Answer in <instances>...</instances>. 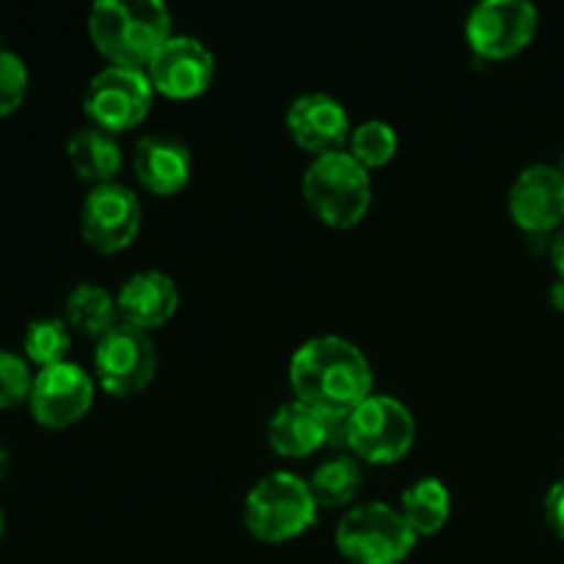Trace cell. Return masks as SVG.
<instances>
[{
	"label": "cell",
	"instance_id": "obj_20",
	"mask_svg": "<svg viewBox=\"0 0 564 564\" xmlns=\"http://www.w3.org/2000/svg\"><path fill=\"white\" fill-rule=\"evenodd\" d=\"M64 314L66 325L72 330L94 336V339H99L113 325L121 323L116 295H110L102 284H94V281H83V284L72 286V292L66 295Z\"/></svg>",
	"mask_w": 564,
	"mask_h": 564
},
{
	"label": "cell",
	"instance_id": "obj_2",
	"mask_svg": "<svg viewBox=\"0 0 564 564\" xmlns=\"http://www.w3.org/2000/svg\"><path fill=\"white\" fill-rule=\"evenodd\" d=\"M171 11L160 0H99L88 11V36L113 66L147 69L174 36Z\"/></svg>",
	"mask_w": 564,
	"mask_h": 564
},
{
	"label": "cell",
	"instance_id": "obj_25",
	"mask_svg": "<svg viewBox=\"0 0 564 564\" xmlns=\"http://www.w3.org/2000/svg\"><path fill=\"white\" fill-rule=\"evenodd\" d=\"M33 375L25 358L0 350V408H14L31 397Z\"/></svg>",
	"mask_w": 564,
	"mask_h": 564
},
{
	"label": "cell",
	"instance_id": "obj_10",
	"mask_svg": "<svg viewBox=\"0 0 564 564\" xmlns=\"http://www.w3.org/2000/svg\"><path fill=\"white\" fill-rule=\"evenodd\" d=\"M141 202L121 182H108L88 191L80 209L83 240L99 253H119L135 242L141 231Z\"/></svg>",
	"mask_w": 564,
	"mask_h": 564
},
{
	"label": "cell",
	"instance_id": "obj_21",
	"mask_svg": "<svg viewBox=\"0 0 564 564\" xmlns=\"http://www.w3.org/2000/svg\"><path fill=\"white\" fill-rule=\"evenodd\" d=\"M364 482L361 466L352 455H336L328 457L325 463H319L314 468L312 479V494L317 499L319 510L328 507V510H339V507H347L358 496Z\"/></svg>",
	"mask_w": 564,
	"mask_h": 564
},
{
	"label": "cell",
	"instance_id": "obj_12",
	"mask_svg": "<svg viewBox=\"0 0 564 564\" xmlns=\"http://www.w3.org/2000/svg\"><path fill=\"white\" fill-rule=\"evenodd\" d=\"M215 55L202 39L174 33L163 47L149 61L147 75L152 80L154 94L169 99L202 97L215 80Z\"/></svg>",
	"mask_w": 564,
	"mask_h": 564
},
{
	"label": "cell",
	"instance_id": "obj_17",
	"mask_svg": "<svg viewBox=\"0 0 564 564\" xmlns=\"http://www.w3.org/2000/svg\"><path fill=\"white\" fill-rule=\"evenodd\" d=\"M268 444L281 457H308L334 438V419L323 416L301 400L284 402L268 419Z\"/></svg>",
	"mask_w": 564,
	"mask_h": 564
},
{
	"label": "cell",
	"instance_id": "obj_11",
	"mask_svg": "<svg viewBox=\"0 0 564 564\" xmlns=\"http://www.w3.org/2000/svg\"><path fill=\"white\" fill-rule=\"evenodd\" d=\"M94 378L75 361L39 369L31 386V413L42 427L66 430L86 419L94 405Z\"/></svg>",
	"mask_w": 564,
	"mask_h": 564
},
{
	"label": "cell",
	"instance_id": "obj_5",
	"mask_svg": "<svg viewBox=\"0 0 564 564\" xmlns=\"http://www.w3.org/2000/svg\"><path fill=\"white\" fill-rule=\"evenodd\" d=\"M336 551L350 564H400L416 549L419 538L400 507L364 501L350 507L336 527Z\"/></svg>",
	"mask_w": 564,
	"mask_h": 564
},
{
	"label": "cell",
	"instance_id": "obj_1",
	"mask_svg": "<svg viewBox=\"0 0 564 564\" xmlns=\"http://www.w3.org/2000/svg\"><path fill=\"white\" fill-rule=\"evenodd\" d=\"M372 364L345 336H312L290 358V386L295 400L328 419H347L372 397Z\"/></svg>",
	"mask_w": 564,
	"mask_h": 564
},
{
	"label": "cell",
	"instance_id": "obj_14",
	"mask_svg": "<svg viewBox=\"0 0 564 564\" xmlns=\"http://www.w3.org/2000/svg\"><path fill=\"white\" fill-rule=\"evenodd\" d=\"M286 130L292 141L314 158L328 152H341L350 141V113L336 97L323 91L301 94L286 108Z\"/></svg>",
	"mask_w": 564,
	"mask_h": 564
},
{
	"label": "cell",
	"instance_id": "obj_30",
	"mask_svg": "<svg viewBox=\"0 0 564 564\" xmlns=\"http://www.w3.org/2000/svg\"><path fill=\"white\" fill-rule=\"evenodd\" d=\"M556 169H560V174L564 176V152H562V158H560V163H556Z\"/></svg>",
	"mask_w": 564,
	"mask_h": 564
},
{
	"label": "cell",
	"instance_id": "obj_8",
	"mask_svg": "<svg viewBox=\"0 0 564 564\" xmlns=\"http://www.w3.org/2000/svg\"><path fill=\"white\" fill-rule=\"evenodd\" d=\"M94 375L110 397H132L158 375V345L149 330L119 323L94 347Z\"/></svg>",
	"mask_w": 564,
	"mask_h": 564
},
{
	"label": "cell",
	"instance_id": "obj_26",
	"mask_svg": "<svg viewBox=\"0 0 564 564\" xmlns=\"http://www.w3.org/2000/svg\"><path fill=\"white\" fill-rule=\"evenodd\" d=\"M543 510H545V523H549L551 532H554L560 540H564V479L551 485V490L545 494Z\"/></svg>",
	"mask_w": 564,
	"mask_h": 564
},
{
	"label": "cell",
	"instance_id": "obj_16",
	"mask_svg": "<svg viewBox=\"0 0 564 564\" xmlns=\"http://www.w3.org/2000/svg\"><path fill=\"white\" fill-rule=\"evenodd\" d=\"M119 319L141 330L160 328L169 323L180 308V286L163 270H138L121 284Z\"/></svg>",
	"mask_w": 564,
	"mask_h": 564
},
{
	"label": "cell",
	"instance_id": "obj_23",
	"mask_svg": "<svg viewBox=\"0 0 564 564\" xmlns=\"http://www.w3.org/2000/svg\"><path fill=\"white\" fill-rule=\"evenodd\" d=\"M350 149L347 152L358 160L367 171L383 169L391 160L397 158V149H400V135H397L394 127L383 119H369L361 121L358 127H352L350 132Z\"/></svg>",
	"mask_w": 564,
	"mask_h": 564
},
{
	"label": "cell",
	"instance_id": "obj_27",
	"mask_svg": "<svg viewBox=\"0 0 564 564\" xmlns=\"http://www.w3.org/2000/svg\"><path fill=\"white\" fill-rule=\"evenodd\" d=\"M551 264L556 270V279H564V226L551 237Z\"/></svg>",
	"mask_w": 564,
	"mask_h": 564
},
{
	"label": "cell",
	"instance_id": "obj_13",
	"mask_svg": "<svg viewBox=\"0 0 564 564\" xmlns=\"http://www.w3.org/2000/svg\"><path fill=\"white\" fill-rule=\"evenodd\" d=\"M516 226L529 235H556L564 226V176L556 165L534 163L516 176L507 196Z\"/></svg>",
	"mask_w": 564,
	"mask_h": 564
},
{
	"label": "cell",
	"instance_id": "obj_19",
	"mask_svg": "<svg viewBox=\"0 0 564 564\" xmlns=\"http://www.w3.org/2000/svg\"><path fill=\"white\" fill-rule=\"evenodd\" d=\"M400 512L416 538H433L449 523L452 494L438 477H422L402 490Z\"/></svg>",
	"mask_w": 564,
	"mask_h": 564
},
{
	"label": "cell",
	"instance_id": "obj_24",
	"mask_svg": "<svg viewBox=\"0 0 564 564\" xmlns=\"http://www.w3.org/2000/svg\"><path fill=\"white\" fill-rule=\"evenodd\" d=\"M31 75L25 61L11 50H0V119L14 113L28 97Z\"/></svg>",
	"mask_w": 564,
	"mask_h": 564
},
{
	"label": "cell",
	"instance_id": "obj_31",
	"mask_svg": "<svg viewBox=\"0 0 564 564\" xmlns=\"http://www.w3.org/2000/svg\"><path fill=\"white\" fill-rule=\"evenodd\" d=\"M0 538H3V512H0Z\"/></svg>",
	"mask_w": 564,
	"mask_h": 564
},
{
	"label": "cell",
	"instance_id": "obj_9",
	"mask_svg": "<svg viewBox=\"0 0 564 564\" xmlns=\"http://www.w3.org/2000/svg\"><path fill=\"white\" fill-rule=\"evenodd\" d=\"M538 6L529 0H482L466 17V42L485 61L512 58L534 42Z\"/></svg>",
	"mask_w": 564,
	"mask_h": 564
},
{
	"label": "cell",
	"instance_id": "obj_18",
	"mask_svg": "<svg viewBox=\"0 0 564 564\" xmlns=\"http://www.w3.org/2000/svg\"><path fill=\"white\" fill-rule=\"evenodd\" d=\"M66 158H69L75 174L91 187L116 182L121 165H124V152H121L116 135L99 130V127H83V130L72 132V138L66 141Z\"/></svg>",
	"mask_w": 564,
	"mask_h": 564
},
{
	"label": "cell",
	"instance_id": "obj_15",
	"mask_svg": "<svg viewBox=\"0 0 564 564\" xmlns=\"http://www.w3.org/2000/svg\"><path fill=\"white\" fill-rule=\"evenodd\" d=\"M132 171L154 196L185 191L193 176V154L182 138L171 132H149L132 149Z\"/></svg>",
	"mask_w": 564,
	"mask_h": 564
},
{
	"label": "cell",
	"instance_id": "obj_22",
	"mask_svg": "<svg viewBox=\"0 0 564 564\" xmlns=\"http://www.w3.org/2000/svg\"><path fill=\"white\" fill-rule=\"evenodd\" d=\"M72 347V328L61 317H39L33 319L22 336V350L31 364L39 369L55 367L66 361V352Z\"/></svg>",
	"mask_w": 564,
	"mask_h": 564
},
{
	"label": "cell",
	"instance_id": "obj_29",
	"mask_svg": "<svg viewBox=\"0 0 564 564\" xmlns=\"http://www.w3.org/2000/svg\"><path fill=\"white\" fill-rule=\"evenodd\" d=\"M9 463H11L9 449H6V444H3V441H0V482H3L6 474H9Z\"/></svg>",
	"mask_w": 564,
	"mask_h": 564
},
{
	"label": "cell",
	"instance_id": "obj_3",
	"mask_svg": "<svg viewBox=\"0 0 564 564\" xmlns=\"http://www.w3.org/2000/svg\"><path fill=\"white\" fill-rule=\"evenodd\" d=\"M306 207L330 229H352L372 207L369 171L347 149L314 158L301 180Z\"/></svg>",
	"mask_w": 564,
	"mask_h": 564
},
{
	"label": "cell",
	"instance_id": "obj_6",
	"mask_svg": "<svg viewBox=\"0 0 564 564\" xmlns=\"http://www.w3.org/2000/svg\"><path fill=\"white\" fill-rule=\"evenodd\" d=\"M416 444V419L411 408L389 394H372L347 416V449L356 460L389 466L402 460Z\"/></svg>",
	"mask_w": 564,
	"mask_h": 564
},
{
	"label": "cell",
	"instance_id": "obj_4",
	"mask_svg": "<svg viewBox=\"0 0 564 564\" xmlns=\"http://www.w3.org/2000/svg\"><path fill=\"white\" fill-rule=\"evenodd\" d=\"M319 505L308 479L295 471H273L246 496L242 521L259 543L279 545L301 538L317 523Z\"/></svg>",
	"mask_w": 564,
	"mask_h": 564
},
{
	"label": "cell",
	"instance_id": "obj_7",
	"mask_svg": "<svg viewBox=\"0 0 564 564\" xmlns=\"http://www.w3.org/2000/svg\"><path fill=\"white\" fill-rule=\"evenodd\" d=\"M154 102V86L147 69L108 64L88 80L83 94V110L91 127L110 132H127L141 124Z\"/></svg>",
	"mask_w": 564,
	"mask_h": 564
},
{
	"label": "cell",
	"instance_id": "obj_28",
	"mask_svg": "<svg viewBox=\"0 0 564 564\" xmlns=\"http://www.w3.org/2000/svg\"><path fill=\"white\" fill-rule=\"evenodd\" d=\"M549 301L556 312L564 314V279H556L549 290Z\"/></svg>",
	"mask_w": 564,
	"mask_h": 564
}]
</instances>
